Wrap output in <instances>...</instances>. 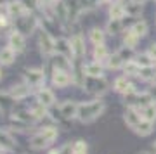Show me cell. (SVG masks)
Segmentation results:
<instances>
[{
  "instance_id": "2",
  "label": "cell",
  "mask_w": 156,
  "mask_h": 154,
  "mask_svg": "<svg viewBox=\"0 0 156 154\" xmlns=\"http://www.w3.org/2000/svg\"><path fill=\"white\" fill-rule=\"evenodd\" d=\"M37 44H38V50L42 57H45V59H50L56 54V37L50 35L44 28H40L37 31Z\"/></svg>"
},
{
  "instance_id": "45",
  "label": "cell",
  "mask_w": 156,
  "mask_h": 154,
  "mask_svg": "<svg viewBox=\"0 0 156 154\" xmlns=\"http://www.w3.org/2000/svg\"><path fill=\"white\" fill-rule=\"evenodd\" d=\"M113 0H99V5H109Z\"/></svg>"
},
{
  "instance_id": "50",
  "label": "cell",
  "mask_w": 156,
  "mask_h": 154,
  "mask_svg": "<svg viewBox=\"0 0 156 154\" xmlns=\"http://www.w3.org/2000/svg\"><path fill=\"white\" fill-rule=\"evenodd\" d=\"M139 154H149V152H146V151H140V152Z\"/></svg>"
},
{
  "instance_id": "26",
  "label": "cell",
  "mask_w": 156,
  "mask_h": 154,
  "mask_svg": "<svg viewBox=\"0 0 156 154\" xmlns=\"http://www.w3.org/2000/svg\"><path fill=\"white\" fill-rule=\"evenodd\" d=\"M16 100L12 99L11 95L5 92H2L0 90V114H5V113H12V111L16 109Z\"/></svg>"
},
{
  "instance_id": "33",
  "label": "cell",
  "mask_w": 156,
  "mask_h": 154,
  "mask_svg": "<svg viewBox=\"0 0 156 154\" xmlns=\"http://www.w3.org/2000/svg\"><path fill=\"white\" fill-rule=\"evenodd\" d=\"M123 66H125V62H123V59L118 55V52L111 54L109 57H108V61H106V68H108V69H113V71H116V69H123Z\"/></svg>"
},
{
  "instance_id": "24",
  "label": "cell",
  "mask_w": 156,
  "mask_h": 154,
  "mask_svg": "<svg viewBox=\"0 0 156 154\" xmlns=\"http://www.w3.org/2000/svg\"><path fill=\"white\" fill-rule=\"evenodd\" d=\"M104 40H106V30L101 26H92L89 30V42L92 45H104Z\"/></svg>"
},
{
  "instance_id": "44",
  "label": "cell",
  "mask_w": 156,
  "mask_h": 154,
  "mask_svg": "<svg viewBox=\"0 0 156 154\" xmlns=\"http://www.w3.org/2000/svg\"><path fill=\"white\" fill-rule=\"evenodd\" d=\"M146 52H147V54H149L151 57L156 61V42H154V44H151V45H149V49L146 50Z\"/></svg>"
},
{
  "instance_id": "32",
  "label": "cell",
  "mask_w": 156,
  "mask_h": 154,
  "mask_svg": "<svg viewBox=\"0 0 156 154\" xmlns=\"http://www.w3.org/2000/svg\"><path fill=\"white\" fill-rule=\"evenodd\" d=\"M139 42H140V38L134 33V31H132V30H130V28H127V30L123 31V45H125V47L135 49Z\"/></svg>"
},
{
  "instance_id": "23",
  "label": "cell",
  "mask_w": 156,
  "mask_h": 154,
  "mask_svg": "<svg viewBox=\"0 0 156 154\" xmlns=\"http://www.w3.org/2000/svg\"><path fill=\"white\" fill-rule=\"evenodd\" d=\"M104 30H106L108 35L115 37V35H120L127 30V23H125V19H108Z\"/></svg>"
},
{
  "instance_id": "4",
  "label": "cell",
  "mask_w": 156,
  "mask_h": 154,
  "mask_svg": "<svg viewBox=\"0 0 156 154\" xmlns=\"http://www.w3.org/2000/svg\"><path fill=\"white\" fill-rule=\"evenodd\" d=\"M12 28L19 30L23 35H33L40 30V17L37 14H26V16L16 19Z\"/></svg>"
},
{
  "instance_id": "18",
  "label": "cell",
  "mask_w": 156,
  "mask_h": 154,
  "mask_svg": "<svg viewBox=\"0 0 156 154\" xmlns=\"http://www.w3.org/2000/svg\"><path fill=\"white\" fill-rule=\"evenodd\" d=\"M28 145H30V149H31V151H47V149L52 147V142H50V140H47L42 133L35 132L33 135L30 137Z\"/></svg>"
},
{
  "instance_id": "16",
  "label": "cell",
  "mask_w": 156,
  "mask_h": 154,
  "mask_svg": "<svg viewBox=\"0 0 156 154\" xmlns=\"http://www.w3.org/2000/svg\"><path fill=\"white\" fill-rule=\"evenodd\" d=\"M78 106H80V102L69 99V100H64V102H61V104L57 106V111L61 113V116L66 121H73V120H76Z\"/></svg>"
},
{
  "instance_id": "53",
  "label": "cell",
  "mask_w": 156,
  "mask_h": 154,
  "mask_svg": "<svg viewBox=\"0 0 156 154\" xmlns=\"http://www.w3.org/2000/svg\"><path fill=\"white\" fill-rule=\"evenodd\" d=\"M85 154H89V152H85Z\"/></svg>"
},
{
  "instance_id": "20",
  "label": "cell",
  "mask_w": 156,
  "mask_h": 154,
  "mask_svg": "<svg viewBox=\"0 0 156 154\" xmlns=\"http://www.w3.org/2000/svg\"><path fill=\"white\" fill-rule=\"evenodd\" d=\"M56 54L64 55L68 59H75L73 57V47H71V40L66 37H57L56 38Z\"/></svg>"
},
{
  "instance_id": "41",
  "label": "cell",
  "mask_w": 156,
  "mask_h": 154,
  "mask_svg": "<svg viewBox=\"0 0 156 154\" xmlns=\"http://www.w3.org/2000/svg\"><path fill=\"white\" fill-rule=\"evenodd\" d=\"M83 2V11L85 12H92L99 7V0H82Z\"/></svg>"
},
{
  "instance_id": "17",
  "label": "cell",
  "mask_w": 156,
  "mask_h": 154,
  "mask_svg": "<svg viewBox=\"0 0 156 154\" xmlns=\"http://www.w3.org/2000/svg\"><path fill=\"white\" fill-rule=\"evenodd\" d=\"M47 64H49L50 71L52 69H62V71L71 73V69H73V61L64 57V55H59V54H54L50 59H47Z\"/></svg>"
},
{
  "instance_id": "38",
  "label": "cell",
  "mask_w": 156,
  "mask_h": 154,
  "mask_svg": "<svg viewBox=\"0 0 156 154\" xmlns=\"http://www.w3.org/2000/svg\"><path fill=\"white\" fill-rule=\"evenodd\" d=\"M116 52H118V55L123 59V62H130V61H134L135 55H137L135 49H130V47H125V45H122Z\"/></svg>"
},
{
  "instance_id": "29",
  "label": "cell",
  "mask_w": 156,
  "mask_h": 154,
  "mask_svg": "<svg viewBox=\"0 0 156 154\" xmlns=\"http://www.w3.org/2000/svg\"><path fill=\"white\" fill-rule=\"evenodd\" d=\"M132 132H134L135 135H139V137H149V135H153V132H154V123L140 120V123L132 130Z\"/></svg>"
},
{
  "instance_id": "9",
  "label": "cell",
  "mask_w": 156,
  "mask_h": 154,
  "mask_svg": "<svg viewBox=\"0 0 156 154\" xmlns=\"http://www.w3.org/2000/svg\"><path fill=\"white\" fill-rule=\"evenodd\" d=\"M85 59H73V69H71V78L73 85L83 88L85 82H87V71H85Z\"/></svg>"
},
{
  "instance_id": "43",
  "label": "cell",
  "mask_w": 156,
  "mask_h": 154,
  "mask_svg": "<svg viewBox=\"0 0 156 154\" xmlns=\"http://www.w3.org/2000/svg\"><path fill=\"white\" fill-rule=\"evenodd\" d=\"M57 154H73V142H64L57 147Z\"/></svg>"
},
{
  "instance_id": "21",
  "label": "cell",
  "mask_w": 156,
  "mask_h": 154,
  "mask_svg": "<svg viewBox=\"0 0 156 154\" xmlns=\"http://www.w3.org/2000/svg\"><path fill=\"white\" fill-rule=\"evenodd\" d=\"M7 14H9V17H11L12 21H16V19L26 16L30 12L24 9V5H23L19 0H9L7 2Z\"/></svg>"
},
{
  "instance_id": "46",
  "label": "cell",
  "mask_w": 156,
  "mask_h": 154,
  "mask_svg": "<svg viewBox=\"0 0 156 154\" xmlns=\"http://www.w3.org/2000/svg\"><path fill=\"white\" fill-rule=\"evenodd\" d=\"M132 2H137V4H142L144 5V2H147V0H132Z\"/></svg>"
},
{
  "instance_id": "52",
  "label": "cell",
  "mask_w": 156,
  "mask_h": 154,
  "mask_svg": "<svg viewBox=\"0 0 156 154\" xmlns=\"http://www.w3.org/2000/svg\"><path fill=\"white\" fill-rule=\"evenodd\" d=\"M154 73H156V64H154Z\"/></svg>"
},
{
  "instance_id": "39",
  "label": "cell",
  "mask_w": 156,
  "mask_h": 154,
  "mask_svg": "<svg viewBox=\"0 0 156 154\" xmlns=\"http://www.w3.org/2000/svg\"><path fill=\"white\" fill-rule=\"evenodd\" d=\"M139 78L146 83H151V82H156V73H154V66L153 68H140V73H139Z\"/></svg>"
},
{
  "instance_id": "35",
  "label": "cell",
  "mask_w": 156,
  "mask_h": 154,
  "mask_svg": "<svg viewBox=\"0 0 156 154\" xmlns=\"http://www.w3.org/2000/svg\"><path fill=\"white\" fill-rule=\"evenodd\" d=\"M140 114H142V120L156 123V104L151 102V104H147L146 107H142V109H140Z\"/></svg>"
},
{
  "instance_id": "13",
  "label": "cell",
  "mask_w": 156,
  "mask_h": 154,
  "mask_svg": "<svg viewBox=\"0 0 156 154\" xmlns=\"http://www.w3.org/2000/svg\"><path fill=\"white\" fill-rule=\"evenodd\" d=\"M17 149V140L12 135L11 128H0V151L4 152H14Z\"/></svg>"
},
{
  "instance_id": "15",
  "label": "cell",
  "mask_w": 156,
  "mask_h": 154,
  "mask_svg": "<svg viewBox=\"0 0 156 154\" xmlns=\"http://www.w3.org/2000/svg\"><path fill=\"white\" fill-rule=\"evenodd\" d=\"M68 9V17H69V23L71 26H75L78 23V19L82 17V14H85L83 11V2L82 0H64Z\"/></svg>"
},
{
  "instance_id": "51",
  "label": "cell",
  "mask_w": 156,
  "mask_h": 154,
  "mask_svg": "<svg viewBox=\"0 0 156 154\" xmlns=\"http://www.w3.org/2000/svg\"><path fill=\"white\" fill-rule=\"evenodd\" d=\"M0 154H7V152H4V151H0Z\"/></svg>"
},
{
  "instance_id": "42",
  "label": "cell",
  "mask_w": 156,
  "mask_h": 154,
  "mask_svg": "<svg viewBox=\"0 0 156 154\" xmlns=\"http://www.w3.org/2000/svg\"><path fill=\"white\" fill-rule=\"evenodd\" d=\"M146 94L149 95L151 102H154V104H156V82L147 83V87H146Z\"/></svg>"
},
{
  "instance_id": "10",
  "label": "cell",
  "mask_w": 156,
  "mask_h": 154,
  "mask_svg": "<svg viewBox=\"0 0 156 154\" xmlns=\"http://www.w3.org/2000/svg\"><path fill=\"white\" fill-rule=\"evenodd\" d=\"M7 45L12 50H16L17 54H21V52L26 50V35H23L19 30L12 28L9 35H7Z\"/></svg>"
},
{
  "instance_id": "22",
  "label": "cell",
  "mask_w": 156,
  "mask_h": 154,
  "mask_svg": "<svg viewBox=\"0 0 156 154\" xmlns=\"http://www.w3.org/2000/svg\"><path fill=\"white\" fill-rule=\"evenodd\" d=\"M104 69H106V66L97 62V61H90L85 64L87 78H104Z\"/></svg>"
},
{
  "instance_id": "25",
  "label": "cell",
  "mask_w": 156,
  "mask_h": 154,
  "mask_svg": "<svg viewBox=\"0 0 156 154\" xmlns=\"http://www.w3.org/2000/svg\"><path fill=\"white\" fill-rule=\"evenodd\" d=\"M17 59V52L16 50H12L9 45H5V47H2L0 49V66H11V64H14Z\"/></svg>"
},
{
  "instance_id": "49",
  "label": "cell",
  "mask_w": 156,
  "mask_h": 154,
  "mask_svg": "<svg viewBox=\"0 0 156 154\" xmlns=\"http://www.w3.org/2000/svg\"><path fill=\"white\" fill-rule=\"evenodd\" d=\"M57 2H62V0H52V4H54V5H56Z\"/></svg>"
},
{
  "instance_id": "36",
  "label": "cell",
  "mask_w": 156,
  "mask_h": 154,
  "mask_svg": "<svg viewBox=\"0 0 156 154\" xmlns=\"http://www.w3.org/2000/svg\"><path fill=\"white\" fill-rule=\"evenodd\" d=\"M125 11H127L128 17H134V19H139L140 14H142V4H137V2H128L125 5Z\"/></svg>"
},
{
  "instance_id": "12",
  "label": "cell",
  "mask_w": 156,
  "mask_h": 154,
  "mask_svg": "<svg viewBox=\"0 0 156 154\" xmlns=\"http://www.w3.org/2000/svg\"><path fill=\"white\" fill-rule=\"evenodd\" d=\"M123 102H125L127 107H135V109L140 111L142 107H146L147 104H151V99L144 90V92H135V94L125 95V97H123Z\"/></svg>"
},
{
  "instance_id": "6",
  "label": "cell",
  "mask_w": 156,
  "mask_h": 154,
  "mask_svg": "<svg viewBox=\"0 0 156 154\" xmlns=\"http://www.w3.org/2000/svg\"><path fill=\"white\" fill-rule=\"evenodd\" d=\"M7 94L11 95L16 102H21V100L28 99L30 95H35V90L30 87L28 83L19 82V83H12L11 87L7 88Z\"/></svg>"
},
{
  "instance_id": "37",
  "label": "cell",
  "mask_w": 156,
  "mask_h": 154,
  "mask_svg": "<svg viewBox=\"0 0 156 154\" xmlns=\"http://www.w3.org/2000/svg\"><path fill=\"white\" fill-rule=\"evenodd\" d=\"M139 73H140V66L135 62V61L125 62V66H123V75H125V76H128V78L137 76L139 78Z\"/></svg>"
},
{
  "instance_id": "47",
  "label": "cell",
  "mask_w": 156,
  "mask_h": 154,
  "mask_svg": "<svg viewBox=\"0 0 156 154\" xmlns=\"http://www.w3.org/2000/svg\"><path fill=\"white\" fill-rule=\"evenodd\" d=\"M4 78V69H2V66H0V80Z\"/></svg>"
},
{
  "instance_id": "3",
  "label": "cell",
  "mask_w": 156,
  "mask_h": 154,
  "mask_svg": "<svg viewBox=\"0 0 156 154\" xmlns=\"http://www.w3.org/2000/svg\"><path fill=\"white\" fill-rule=\"evenodd\" d=\"M21 76H23V82L28 83L33 90L45 87V80H47L45 68H24Z\"/></svg>"
},
{
  "instance_id": "27",
  "label": "cell",
  "mask_w": 156,
  "mask_h": 154,
  "mask_svg": "<svg viewBox=\"0 0 156 154\" xmlns=\"http://www.w3.org/2000/svg\"><path fill=\"white\" fill-rule=\"evenodd\" d=\"M127 11H125V4L120 0H113L109 4V19H125Z\"/></svg>"
},
{
  "instance_id": "40",
  "label": "cell",
  "mask_w": 156,
  "mask_h": 154,
  "mask_svg": "<svg viewBox=\"0 0 156 154\" xmlns=\"http://www.w3.org/2000/svg\"><path fill=\"white\" fill-rule=\"evenodd\" d=\"M89 152V144L85 138H76L73 140V154H85Z\"/></svg>"
},
{
  "instance_id": "48",
  "label": "cell",
  "mask_w": 156,
  "mask_h": 154,
  "mask_svg": "<svg viewBox=\"0 0 156 154\" xmlns=\"http://www.w3.org/2000/svg\"><path fill=\"white\" fill-rule=\"evenodd\" d=\"M153 152H154V154H156V142H154V144H153Z\"/></svg>"
},
{
  "instance_id": "8",
  "label": "cell",
  "mask_w": 156,
  "mask_h": 154,
  "mask_svg": "<svg viewBox=\"0 0 156 154\" xmlns=\"http://www.w3.org/2000/svg\"><path fill=\"white\" fill-rule=\"evenodd\" d=\"M73 83V78H71V73L69 71H62V69H52L50 71V85L52 88H66Z\"/></svg>"
},
{
  "instance_id": "14",
  "label": "cell",
  "mask_w": 156,
  "mask_h": 154,
  "mask_svg": "<svg viewBox=\"0 0 156 154\" xmlns=\"http://www.w3.org/2000/svg\"><path fill=\"white\" fill-rule=\"evenodd\" d=\"M69 40H71V47H73V57H75V59H85V55H87L85 37L80 33V31H75Z\"/></svg>"
},
{
  "instance_id": "19",
  "label": "cell",
  "mask_w": 156,
  "mask_h": 154,
  "mask_svg": "<svg viewBox=\"0 0 156 154\" xmlns=\"http://www.w3.org/2000/svg\"><path fill=\"white\" fill-rule=\"evenodd\" d=\"M140 120H142V114H140L139 109H135V107H125V111H123V121H125V125L130 130H134L140 123Z\"/></svg>"
},
{
  "instance_id": "28",
  "label": "cell",
  "mask_w": 156,
  "mask_h": 154,
  "mask_svg": "<svg viewBox=\"0 0 156 154\" xmlns=\"http://www.w3.org/2000/svg\"><path fill=\"white\" fill-rule=\"evenodd\" d=\"M37 132L42 133V135H44L47 140H50L52 144L56 142L57 137H59V128H57V125H54V123H49V125H45V127H40Z\"/></svg>"
},
{
  "instance_id": "30",
  "label": "cell",
  "mask_w": 156,
  "mask_h": 154,
  "mask_svg": "<svg viewBox=\"0 0 156 154\" xmlns=\"http://www.w3.org/2000/svg\"><path fill=\"white\" fill-rule=\"evenodd\" d=\"M130 30H132V31H134L139 38H144L146 35L149 33V24H147V21H146V19L139 17V19H135V21L132 23Z\"/></svg>"
},
{
  "instance_id": "11",
  "label": "cell",
  "mask_w": 156,
  "mask_h": 154,
  "mask_svg": "<svg viewBox=\"0 0 156 154\" xmlns=\"http://www.w3.org/2000/svg\"><path fill=\"white\" fill-rule=\"evenodd\" d=\"M113 90H115L116 94H120L122 97L139 92V90L135 88V85L132 83V80H130L128 76H125V75H123V76L115 78V82H113Z\"/></svg>"
},
{
  "instance_id": "7",
  "label": "cell",
  "mask_w": 156,
  "mask_h": 154,
  "mask_svg": "<svg viewBox=\"0 0 156 154\" xmlns=\"http://www.w3.org/2000/svg\"><path fill=\"white\" fill-rule=\"evenodd\" d=\"M35 100L42 104L44 107L50 109V107H54L57 102V97H56V92H54V88L50 87H42L38 90H35Z\"/></svg>"
},
{
  "instance_id": "5",
  "label": "cell",
  "mask_w": 156,
  "mask_h": 154,
  "mask_svg": "<svg viewBox=\"0 0 156 154\" xmlns=\"http://www.w3.org/2000/svg\"><path fill=\"white\" fill-rule=\"evenodd\" d=\"M83 90L94 99H102V95L109 90V83L106 78H87Z\"/></svg>"
},
{
  "instance_id": "34",
  "label": "cell",
  "mask_w": 156,
  "mask_h": 154,
  "mask_svg": "<svg viewBox=\"0 0 156 154\" xmlns=\"http://www.w3.org/2000/svg\"><path fill=\"white\" fill-rule=\"evenodd\" d=\"M134 61L139 64L140 68H153V66L156 64V61L153 59V57L147 54V52H140V54H137Z\"/></svg>"
},
{
  "instance_id": "1",
  "label": "cell",
  "mask_w": 156,
  "mask_h": 154,
  "mask_svg": "<svg viewBox=\"0 0 156 154\" xmlns=\"http://www.w3.org/2000/svg\"><path fill=\"white\" fill-rule=\"evenodd\" d=\"M106 102L102 99H92V100H83L78 106V114H76V121L89 125L94 123L95 120H99L101 116L106 113Z\"/></svg>"
},
{
  "instance_id": "31",
  "label": "cell",
  "mask_w": 156,
  "mask_h": 154,
  "mask_svg": "<svg viewBox=\"0 0 156 154\" xmlns=\"http://www.w3.org/2000/svg\"><path fill=\"white\" fill-rule=\"evenodd\" d=\"M109 55H111V52L108 50L106 44L104 45H95L94 50H92V57H94V61H97V62H101V64H104V66H106V61H108Z\"/></svg>"
}]
</instances>
